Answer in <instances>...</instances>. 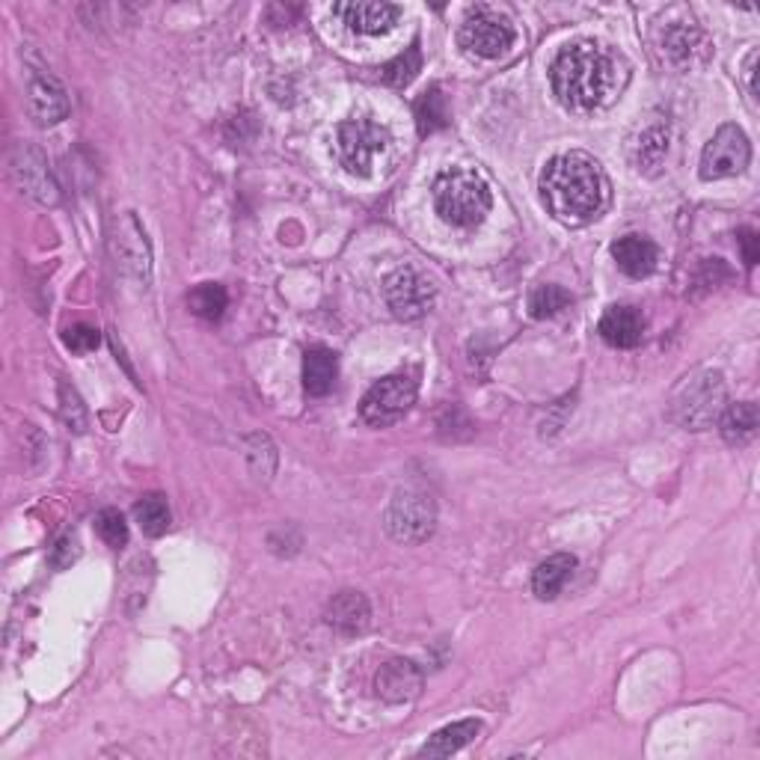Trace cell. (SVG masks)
Returning a JSON list of instances; mask_svg holds the SVG:
<instances>
[{
	"label": "cell",
	"instance_id": "6da1fadb",
	"mask_svg": "<svg viewBox=\"0 0 760 760\" xmlns=\"http://www.w3.org/2000/svg\"><path fill=\"white\" fill-rule=\"evenodd\" d=\"M553 93L567 111H597L618 99L627 84V65L615 51L597 42L562 48L550 69Z\"/></svg>",
	"mask_w": 760,
	"mask_h": 760
},
{
	"label": "cell",
	"instance_id": "7a4b0ae2",
	"mask_svg": "<svg viewBox=\"0 0 760 760\" xmlns=\"http://www.w3.org/2000/svg\"><path fill=\"white\" fill-rule=\"evenodd\" d=\"M541 199L565 226L597 220L609 205V178L588 152H565L541 170Z\"/></svg>",
	"mask_w": 760,
	"mask_h": 760
},
{
	"label": "cell",
	"instance_id": "3957f363",
	"mask_svg": "<svg viewBox=\"0 0 760 760\" xmlns=\"http://www.w3.org/2000/svg\"><path fill=\"white\" fill-rule=\"evenodd\" d=\"M493 205L491 187L475 170L452 167L434 178V208L440 220L454 229H473Z\"/></svg>",
	"mask_w": 760,
	"mask_h": 760
},
{
	"label": "cell",
	"instance_id": "277c9868",
	"mask_svg": "<svg viewBox=\"0 0 760 760\" xmlns=\"http://www.w3.org/2000/svg\"><path fill=\"white\" fill-rule=\"evenodd\" d=\"M728 408V387L722 371L696 369L680 380L668 399V417L687 431L713 428Z\"/></svg>",
	"mask_w": 760,
	"mask_h": 760
},
{
	"label": "cell",
	"instance_id": "5b68a950",
	"mask_svg": "<svg viewBox=\"0 0 760 760\" xmlns=\"http://www.w3.org/2000/svg\"><path fill=\"white\" fill-rule=\"evenodd\" d=\"M390 131L371 120H348L336 129V158L351 176H369L374 158L390 148Z\"/></svg>",
	"mask_w": 760,
	"mask_h": 760
},
{
	"label": "cell",
	"instance_id": "8992f818",
	"mask_svg": "<svg viewBox=\"0 0 760 760\" xmlns=\"http://www.w3.org/2000/svg\"><path fill=\"white\" fill-rule=\"evenodd\" d=\"M514 39H517V33H514L509 16H502L491 7H473L458 30L461 48L475 57H484V60H496V57L505 54L514 45Z\"/></svg>",
	"mask_w": 760,
	"mask_h": 760
},
{
	"label": "cell",
	"instance_id": "52a82bcc",
	"mask_svg": "<svg viewBox=\"0 0 760 760\" xmlns=\"http://www.w3.org/2000/svg\"><path fill=\"white\" fill-rule=\"evenodd\" d=\"M413 401H417V380L410 374H390L366 392V399L360 401V417L371 428H387L399 422L413 408Z\"/></svg>",
	"mask_w": 760,
	"mask_h": 760
},
{
	"label": "cell",
	"instance_id": "ba28073f",
	"mask_svg": "<svg viewBox=\"0 0 760 760\" xmlns=\"http://www.w3.org/2000/svg\"><path fill=\"white\" fill-rule=\"evenodd\" d=\"M437 523V509L422 491H399L387 509V532L401 544H419L431 538Z\"/></svg>",
	"mask_w": 760,
	"mask_h": 760
},
{
	"label": "cell",
	"instance_id": "9c48e42d",
	"mask_svg": "<svg viewBox=\"0 0 760 760\" xmlns=\"http://www.w3.org/2000/svg\"><path fill=\"white\" fill-rule=\"evenodd\" d=\"M751 161V146L746 131L740 125H722L716 131L710 143L701 152V178L705 182H713V178H725V176H737L742 170L749 167Z\"/></svg>",
	"mask_w": 760,
	"mask_h": 760
},
{
	"label": "cell",
	"instance_id": "30bf717a",
	"mask_svg": "<svg viewBox=\"0 0 760 760\" xmlns=\"http://www.w3.org/2000/svg\"><path fill=\"white\" fill-rule=\"evenodd\" d=\"M383 297H387V307L392 309V316L399 321H419L434 307L437 291L431 279L422 277L419 270L399 268L392 270L383 283Z\"/></svg>",
	"mask_w": 760,
	"mask_h": 760
},
{
	"label": "cell",
	"instance_id": "8fae6325",
	"mask_svg": "<svg viewBox=\"0 0 760 760\" xmlns=\"http://www.w3.org/2000/svg\"><path fill=\"white\" fill-rule=\"evenodd\" d=\"M111 253L125 274L143 283V288L148 286V279H152V250H148L143 226L131 212L120 214L111 223Z\"/></svg>",
	"mask_w": 760,
	"mask_h": 760
},
{
	"label": "cell",
	"instance_id": "7c38bea8",
	"mask_svg": "<svg viewBox=\"0 0 760 760\" xmlns=\"http://www.w3.org/2000/svg\"><path fill=\"white\" fill-rule=\"evenodd\" d=\"M10 173L12 182L19 185L24 196H30L39 205H57L60 203V187H57L51 170H48L45 155L37 146L19 143L10 155Z\"/></svg>",
	"mask_w": 760,
	"mask_h": 760
},
{
	"label": "cell",
	"instance_id": "4fadbf2b",
	"mask_svg": "<svg viewBox=\"0 0 760 760\" xmlns=\"http://www.w3.org/2000/svg\"><path fill=\"white\" fill-rule=\"evenodd\" d=\"M333 12L353 30V33H362V37H380V33H387L401 16V10L396 3H374V0L336 3Z\"/></svg>",
	"mask_w": 760,
	"mask_h": 760
},
{
	"label": "cell",
	"instance_id": "5bb4252c",
	"mask_svg": "<svg viewBox=\"0 0 760 760\" xmlns=\"http://www.w3.org/2000/svg\"><path fill=\"white\" fill-rule=\"evenodd\" d=\"M374 689H378V696L383 701L404 705V701H413L422 692V671H419L417 663L396 657L380 666L378 677H374Z\"/></svg>",
	"mask_w": 760,
	"mask_h": 760
},
{
	"label": "cell",
	"instance_id": "9a60e30c",
	"mask_svg": "<svg viewBox=\"0 0 760 760\" xmlns=\"http://www.w3.org/2000/svg\"><path fill=\"white\" fill-rule=\"evenodd\" d=\"M28 104L39 125H57V122L69 116V95H65L63 84L57 81L54 74L42 72V69L30 78Z\"/></svg>",
	"mask_w": 760,
	"mask_h": 760
},
{
	"label": "cell",
	"instance_id": "2e32d148",
	"mask_svg": "<svg viewBox=\"0 0 760 760\" xmlns=\"http://www.w3.org/2000/svg\"><path fill=\"white\" fill-rule=\"evenodd\" d=\"M645 327H648V321L641 316V309L622 304V307H609L603 312L597 333H600V339L606 345L630 351V348L641 345V339H645Z\"/></svg>",
	"mask_w": 760,
	"mask_h": 760
},
{
	"label": "cell",
	"instance_id": "e0dca14e",
	"mask_svg": "<svg viewBox=\"0 0 760 760\" xmlns=\"http://www.w3.org/2000/svg\"><path fill=\"white\" fill-rule=\"evenodd\" d=\"M613 259L618 261V268H622L627 277L645 279L657 270L659 250L650 238L630 233L613 244Z\"/></svg>",
	"mask_w": 760,
	"mask_h": 760
},
{
	"label": "cell",
	"instance_id": "ac0fdd59",
	"mask_svg": "<svg viewBox=\"0 0 760 760\" xmlns=\"http://www.w3.org/2000/svg\"><path fill=\"white\" fill-rule=\"evenodd\" d=\"M663 45H666V54L671 57V63L680 65V69H692L710 51L707 37L696 24H675V28H668Z\"/></svg>",
	"mask_w": 760,
	"mask_h": 760
},
{
	"label": "cell",
	"instance_id": "d6986e66",
	"mask_svg": "<svg viewBox=\"0 0 760 760\" xmlns=\"http://www.w3.org/2000/svg\"><path fill=\"white\" fill-rule=\"evenodd\" d=\"M371 606L366 594L360 592H339L333 600L327 603V624L342 633H362L369 627Z\"/></svg>",
	"mask_w": 760,
	"mask_h": 760
},
{
	"label": "cell",
	"instance_id": "ffe728a7",
	"mask_svg": "<svg viewBox=\"0 0 760 760\" xmlns=\"http://www.w3.org/2000/svg\"><path fill=\"white\" fill-rule=\"evenodd\" d=\"M336 378H339V360L330 348H309L304 353V390L309 396H327L333 390Z\"/></svg>",
	"mask_w": 760,
	"mask_h": 760
},
{
	"label": "cell",
	"instance_id": "44dd1931",
	"mask_svg": "<svg viewBox=\"0 0 760 760\" xmlns=\"http://www.w3.org/2000/svg\"><path fill=\"white\" fill-rule=\"evenodd\" d=\"M479 731H482V722H479V719H464V722L445 725V728H440V731L419 749V758H449L454 751H461L464 746H470V742L479 737Z\"/></svg>",
	"mask_w": 760,
	"mask_h": 760
},
{
	"label": "cell",
	"instance_id": "7402d4cb",
	"mask_svg": "<svg viewBox=\"0 0 760 760\" xmlns=\"http://www.w3.org/2000/svg\"><path fill=\"white\" fill-rule=\"evenodd\" d=\"M719 428H722L725 443L749 445L758 437V404L754 401L728 404L719 417Z\"/></svg>",
	"mask_w": 760,
	"mask_h": 760
},
{
	"label": "cell",
	"instance_id": "603a6c76",
	"mask_svg": "<svg viewBox=\"0 0 760 760\" xmlns=\"http://www.w3.org/2000/svg\"><path fill=\"white\" fill-rule=\"evenodd\" d=\"M576 567V558L571 556V553H556V556L544 558L538 567H535V574H532V592L538 594L541 600H553L562 588H565V583L571 579V574H574Z\"/></svg>",
	"mask_w": 760,
	"mask_h": 760
},
{
	"label": "cell",
	"instance_id": "cb8c5ba5",
	"mask_svg": "<svg viewBox=\"0 0 760 760\" xmlns=\"http://www.w3.org/2000/svg\"><path fill=\"white\" fill-rule=\"evenodd\" d=\"M668 155V131L663 125H650L641 131V137L633 143V164L641 173L654 176Z\"/></svg>",
	"mask_w": 760,
	"mask_h": 760
},
{
	"label": "cell",
	"instance_id": "d4e9b609",
	"mask_svg": "<svg viewBox=\"0 0 760 760\" xmlns=\"http://www.w3.org/2000/svg\"><path fill=\"white\" fill-rule=\"evenodd\" d=\"M134 517H137L140 528L146 532L148 538H161L170 528V505L161 493H148L134 505Z\"/></svg>",
	"mask_w": 760,
	"mask_h": 760
},
{
	"label": "cell",
	"instance_id": "484cf974",
	"mask_svg": "<svg viewBox=\"0 0 760 760\" xmlns=\"http://www.w3.org/2000/svg\"><path fill=\"white\" fill-rule=\"evenodd\" d=\"M226 304H229L226 288L217 286V283H203V286L191 288V295H187V309L194 316L205 318V321H217L223 316Z\"/></svg>",
	"mask_w": 760,
	"mask_h": 760
},
{
	"label": "cell",
	"instance_id": "4316f807",
	"mask_svg": "<svg viewBox=\"0 0 760 760\" xmlns=\"http://www.w3.org/2000/svg\"><path fill=\"white\" fill-rule=\"evenodd\" d=\"M413 111H417V122L422 134H431V131L443 129L445 122H449V104H445V95L440 86L428 90L425 95H419L417 104H413Z\"/></svg>",
	"mask_w": 760,
	"mask_h": 760
},
{
	"label": "cell",
	"instance_id": "83f0119b",
	"mask_svg": "<svg viewBox=\"0 0 760 760\" xmlns=\"http://www.w3.org/2000/svg\"><path fill=\"white\" fill-rule=\"evenodd\" d=\"M419 72H422V51H419V42H413L404 54L380 69V78L390 86H408Z\"/></svg>",
	"mask_w": 760,
	"mask_h": 760
},
{
	"label": "cell",
	"instance_id": "f1b7e54d",
	"mask_svg": "<svg viewBox=\"0 0 760 760\" xmlns=\"http://www.w3.org/2000/svg\"><path fill=\"white\" fill-rule=\"evenodd\" d=\"M571 300L574 297L567 295L562 286H538L528 295V312H532V318H553L562 309L571 307Z\"/></svg>",
	"mask_w": 760,
	"mask_h": 760
},
{
	"label": "cell",
	"instance_id": "f546056e",
	"mask_svg": "<svg viewBox=\"0 0 760 760\" xmlns=\"http://www.w3.org/2000/svg\"><path fill=\"white\" fill-rule=\"evenodd\" d=\"M95 532H99V538L113 550H120L129 544V523H125V517H122L116 509H104L102 514L95 517Z\"/></svg>",
	"mask_w": 760,
	"mask_h": 760
},
{
	"label": "cell",
	"instance_id": "4dcf8cb0",
	"mask_svg": "<svg viewBox=\"0 0 760 760\" xmlns=\"http://www.w3.org/2000/svg\"><path fill=\"white\" fill-rule=\"evenodd\" d=\"M60 413H63V422L69 425V431H74V434H84L86 408L81 404V396H78L74 387H69V383H60Z\"/></svg>",
	"mask_w": 760,
	"mask_h": 760
},
{
	"label": "cell",
	"instance_id": "1f68e13d",
	"mask_svg": "<svg viewBox=\"0 0 760 760\" xmlns=\"http://www.w3.org/2000/svg\"><path fill=\"white\" fill-rule=\"evenodd\" d=\"M63 342L69 351L74 353H90L99 348V342H102V336H99V330L90 325H72L69 330L63 333Z\"/></svg>",
	"mask_w": 760,
	"mask_h": 760
},
{
	"label": "cell",
	"instance_id": "d6a6232c",
	"mask_svg": "<svg viewBox=\"0 0 760 760\" xmlns=\"http://www.w3.org/2000/svg\"><path fill=\"white\" fill-rule=\"evenodd\" d=\"M78 541H74V535H63V538L57 541L54 547H51V556H48V562H51V567H57V571H65V567H72L74 562H78Z\"/></svg>",
	"mask_w": 760,
	"mask_h": 760
},
{
	"label": "cell",
	"instance_id": "836d02e7",
	"mask_svg": "<svg viewBox=\"0 0 760 760\" xmlns=\"http://www.w3.org/2000/svg\"><path fill=\"white\" fill-rule=\"evenodd\" d=\"M737 242H740L742 247V261H746V268H754V265H758V235L751 233V229H742Z\"/></svg>",
	"mask_w": 760,
	"mask_h": 760
},
{
	"label": "cell",
	"instance_id": "e575fe53",
	"mask_svg": "<svg viewBox=\"0 0 760 760\" xmlns=\"http://www.w3.org/2000/svg\"><path fill=\"white\" fill-rule=\"evenodd\" d=\"M746 74H749V95H751V99H758V81H754V74H758V51H751V54H749V65H746Z\"/></svg>",
	"mask_w": 760,
	"mask_h": 760
}]
</instances>
